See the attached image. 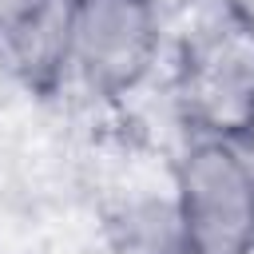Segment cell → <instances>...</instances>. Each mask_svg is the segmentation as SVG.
<instances>
[{
    "mask_svg": "<svg viewBox=\"0 0 254 254\" xmlns=\"http://www.w3.org/2000/svg\"><path fill=\"white\" fill-rule=\"evenodd\" d=\"M171 91L187 135L254 143V12L242 0H214L179 40Z\"/></svg>",
    "mask_w": 254,
    "mask_h": 254,
    "instance_id": "1",
    "label": "cell"
},
{
    "mask_svg": "<svg viewBox=\"0 0 254 254\" xmlns=\"http://www.w3.org/2000/svg\"><path fill=\"white\" fill-rule=\"evenodd\" d=\"M167 190L183 254H254V143L187 135Z\"/></svg>",
    "mask_w": 254,
    "mask_h": 254,
    "instance_id": "2",
    "label": "cell"
},
{
    "mask_svg": "<svg viewBox=\"0 0 254 254\" xmlns=\"http://www.w3.org/2000/svg\"><path fill=\"white\" fill-rule=\"evenodd\" d=\"M167 56L163 0H71L67 87L91 103L135 99Z\"/></svg>",
    "mask_w": 254,
    "mask_h": 254,
    "instance_id": "3",
    "label": "cell"
},
{
    "mask_svg": "<svg viewBox=\"0 0 254 254\" xmlns=\"http://www.w3.org/2000/svg\"><path fill=\"white\" fill-rule=\"evenodd\" d=\"M71 0H0V79L32 99L67 91Z\"/></svg>",
    "mask_w": 254,
    "mask_h": 254,
    "instance_id": "4",
    "label": "cell"
}]
</instances>
